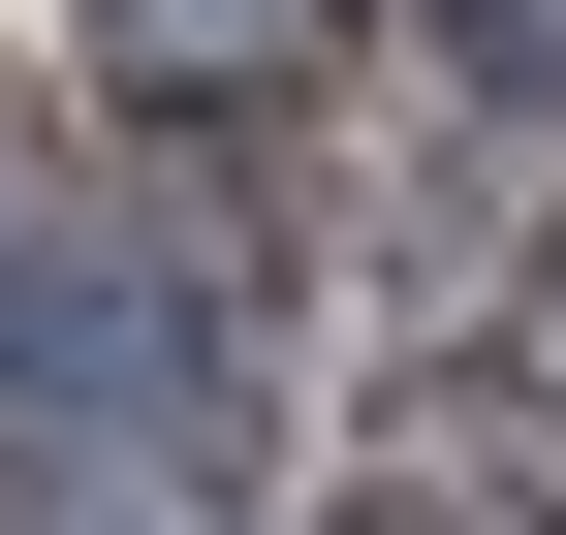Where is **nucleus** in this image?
<instances>
[{"label": "nucleus", "instance_id": "obj_4", "mask_svg": "<svg viewBox=\"0 0 566 535\" xmlns=\"http://www.w3.org/2000/svg\"><path fill=\"white\" fill-rule=\"evenodd\" d=\"M441 32H472V63H504V95H566V0H441Z\"/></svg>", "mask_w": 566, "mask_h": 535}, {"label": "nucleus", "instance_id": "obj_6", "mask_svg": "<svg viewBox=\"0 0 566 535\" xmlns=\"http://www.w3.org/2000/svg\"><path fill=\"white\" fill-rule=\"evenodd\" d=\"M32 535H158V504H32Z\"/></svg>", "mask_w": 566, "mask_h": 535}, {"label": "nucleus", "instance_id": "obj_1", "mask_svg": "<svg viewBox=\"0 0 566 535\" xmlns=\"http://www.w3.org/2000/svg\"><path fill=\"white\" fill-rule=\"evenodd\" d=\"M221 441V284L189 252H0V473L95 504V473H189Z\"/></svg>", "mask_w": 566, "mask_h": 535}, {"label": "nucleus", "instance_id": "obj_3", "mask_svg": "<svg viewBox=\"0 0 566 535\" xmlns=\"http://www.w3.org/2000/svg\"><path fill=\"white\" fill-rule=\"evenodd\" d=\"M504 378H535V441H566V221L504 252Z\"/></svg>", "mask_w": 566, "mask_h": 535}, {"label": "nucleus", "instance_id": "obj_5", "mask_svg": "<svg viewBox=\"0 0 566 535\" xmlns=\"http://www.w3.org/2000/svg\"><path fill=\"white\" fill-rule=\"evenodd\" d=\"M346 535H504V504H472V473H378V504H346Z\"/></svg>", "mask_w": 566, "mask_h": 535}, {"label": "nucleus", "instance_id": "obj_2", "mask_svg": "<svg viewBox=\"0 0 566 535\" xmlns=\"http://www.w3.org/2000/svg\"><path fill=\"white\" fill-rule=\"evenodd\" d=\"M346 32H378V0H95V95L126 126H252V95H315Z\"/></svg>", "mask_w": 566, "mask_h": 535}]
</instances>
